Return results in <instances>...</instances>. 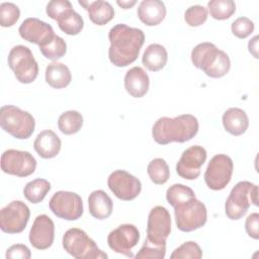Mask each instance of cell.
<instances>
[{
	"label": "cell",
	"mask_w": 259,
	"mask_h": 259,
	"mask_svg": "<svg viewBox=\"0 0 259 259\" xmlns=\"http://www.w3.org/2000/svg\"><path fill=\"white\" fill-rule=\"evenodd\" d=\"M248 49L250 54L253 55L255 59H258V35H255L252 39L249 40Z\"/></svg>",
	"instance_id": "obj_43"
},
{
	"label": "cell",
	"mask_w": 259,
	"mask_h": 259,
	"mask_svg": "<svg viewBox=\"0 0 259 259\" xmlns=\"http://www.w3.org/2000/svg\"><path fill=\"white\" fill-rule=\"evenodd\" d=\"M7 62L20 83L29 84L36 79L38 65L29 48L22 45L13 47L9 52Z\"/></svg>",
	"instance_id": "obj_5"
},
{
	"label": "cell",
	"mask_w": 259,
	"mask_h": 259,
	"mask_svg": "<svg viewBox=\"0 0 259 259\" xmlns=\"http://www.w3.org/2000/svg\"><path fill=\"white\" fill-rule=\"evenodd\" d=\"M168 61V54L166 49L159 44H152L145 50L142 63L143 65L152 72L162 70Z\"/></svg>",
	"instance_id": "obj_26"
},
{
	"label": "cell",
	"mask_w": 259,
	"mask_h": 259,
	"mask_svg": "<svg viewBox=\"0 0 259 259\" xmlns=\"http://www.w3.org/2000/svg\"><path fill=\"white\" fill-rule=\"evenodd\" d=\"M140 241V232L138 228L132 224H123L112 230L107 237L109 248L115 253L126 257H135L132 249L137 246Z\"/></svg>",
	"instance_id": "obj_13"
},
{
	"label": "cell",
	"mask_w": 259,
	"mask_h": 259,
	"mask_svg": "<svg viewBox=\"0 0 259 259\" xmlns=\"http://www.w3.org/2000/svg\"><path fill=\"white\" fill-rule=\"evenodd\" d=\"M110 191L119 199L130 201L135 199L142 190L141 181L124 170H115L107 178Z\"/></svg>",
	"instance_id": "obj_12"
},
{
	"label": "cell",
	"mask_w": 259,
	"mask_h": 259,
	"mask_svg": "<svg viewBox=\"0 0 259 259\" xmlns=\"http://www.w3.org/2000/svg\"><path fill=\"white\" fill-rule=\"evenodd\" d=\"M233 34L238 38L248 37L254 30V22L248 17H239L231 25Z\"/></svg>",
	"instance_id": "obj_40"
},
{
	"label": "cell",
	"mask_w": 259,
	"mask_h": 259,
	"mask_svg": "<svg viewBox=\"0 0 259 259\" xmlns=\"http://www.w3.org/2000/svg\"><path fill=\"white\" fill-rule=\"evenodd\" d=\"M139 19L148 26L161 23L166 16V6L160 0H143L138 7Z\"/></svg>",
	"instance_id": "obj_20"
},
{
	"label": "cell",
	"mask_w": 259,
	"mask_h": 259,
	"mask_svg": "<svg viewBox=\"0 0 259 259\" xmlns=\"http://www.w3.org/2000/svg\"><path fill=\"white\" fill-rule=\"evenodd\" d=\"M29 243L37 250H46L50 248L55 239V225L52 219L47 214H39L29 231Z\"/></svg>",
	"instance_id": "obj_17"
},
{
	"label": "cell",
	"mask_w": 259,
	"mask_h": 259,
	"mask_svg": "<svg viewBox=\"0 0 259 259\" xmlns=\"http://www.w3.org/2000/svg\"><path fill=\"white\" fill-rule=\"evenodd\" d=\"M194 197H195L194 191L190 187L180 183L171 185L166 191V199L168 203L173 207L185 201H188Z\"/></svg>",
	"instance_id": "obj_30"
},
{
	"label": "cell",
	"mask_w": 259,
	"mask_h": 259,
	"mask_svg": "<svg viewBox=\"0 0 259 259\" xmlns=\"http://www.w3.org/2000/svg\"><path fill=\"white\" fill-rule=\"evenodd\" d=\"M116 3H117L118 6H120L123 9H130L134 5L137 4V1L136 0H133V1H116Z\"/></svg>",
	"instance_id": "obj_44"
},
{
	"label": "cell",
	"mask_w": 259,
	"mask_h": 259,
	"mask_svg": "<svg viewBox=\"0 0 259 259\" xmlns=\"http://www.w3.org/2000/svg\"><path fill=\"white\" fill-rule=\"evenodd\" d=\"M36 168V160L27 151L9 149L1 156V169L4 173L18 177L31 175Z\"/></svg>",
	"instance_id": "obj_9"
},
{
	"label": "cell",
	"mask_w": 259,
	"mask_h": 259,
	"mask_svg": "<svg viewBox=\"0 0 259 259\" xmlns=\"http://www.w3.org/2000/svg\"><path fill=\"white\" fill-rule=\"evenodd\" d=\"M20 17V10L17 5L11 2L0 4V24L3 27L14 25Z\"/></svg>",
	"instance_id": "obj_35"
},
{
	"label": "cell",
	"mask_w": 259,
	"mask_h": 259,
	"mask_svg": "<svg viewBox=\"0 0 259 259\" xmlns=\"http://www.w3.org/2000/svg\"><path fill=\"white\" fill-rule=\"evenodd\" d=\"M225 130L233 136L243 135L249 126V118L247 113L238 107L228 108L222 117Z\"/></svg>",
	"instance_id": "obj_23"
},
{
	"label": "cell",
	"mask_w": 259,
	"mask_h": 259,
	"mask_svg": "<svg viewBox=\"0 0 259 259\" xmlns=\"http://www.w3.org/2000/svg\"><path fill=\"white\" fill-rule=\"evenodd\" d=\"M30 210L21 200H13L0 211V229L7 234L21 233L29 220Z\"/></svg>",
	"instance_id": "obj_11"
},
{
	"label": "cell",
	"mask_w": 259,
	"mask_h": 259,
	"mask_svg": "<svg viewBox=\"0 0 259 259\" xmlns=\"http://www.w3.org/2000/svg\"><path fill=\"white\" fill-rule=\"evenodd\" d=\"M51 190V183L42 178H36L26 183L23 189L25 198L31 203H39Z\"/></svg>",
	"instance_id": "obj_27"
},
{
	"label": "cell",
	"mask_w": 259,
	"mask_h": 259,
	"mask_svg": "<svg viewBox=\"0 0 259 259\" xmlns=\"http://www.w3.org/2000/svg\"><path fill=\"white\" fill-rule=\"evenodd\" d=\"M73 10L72 4L68 0H53L47 4V14L52 19L59 21L70 11Z\"/></svg>",
	"instance_id": "obj_38"
},
{
	"label": "cell",
	"mask_w": 259,
	"mask_h": 259,
	"mask_svg": "<svg viewBox=\"0 0 259 259\" xmlns=\"http://www.w3.org/2000/svg\"><path fill=\"white\" fill-rule=\"evenodd\" d=\"M254 185L249 181H240L232 188L225 204V212L230 220H240L247 213L252 203L251 192Z\"/></svg>",
	"instance_id": "obj_10"
},
{
	"label": "cell",
	"mask_w": 259,
	"mask_h": 259,
	"mask_svg": "<svg viewBox=\"0 0 259 259\" xmlns=\"http://www.w3.org/2000/svg\"><path fill=\"white\" fill-rule=\"evenodd\" d=\"M206 19L207 9L201 5H192L188 7L184 13V20L191 27L202 25Z\"/></svg>",
	"instance_id": "obj_37"
},
{
	"label": "cell",
	"mask_w": 259,
	"mask_h": 259,
	"mask_svg": "<svg viewBox=\"0 0 259 259\" xmlns=\"http://www.w3.org/2000/svg\"><path fill=\"white\" fill-rule=\"evenodd\" d=\"M202 257V250L199 245L193 241L183 243L181 246L176 248L171 254V259H200Z\"/></svg>",
	"instance_id": "obj_34"
},
{
	"label": "cell",
	"mask_w": 259,
	"mask_h": 259,
	"mask_svg": "<svg viewBox=\"0 0 259 259\" xmlns=\"http://www.w3.org/2000/svg\"><path fill=\"white\" fill-rule=\"evenodd\" d=\"M150 79L146 71L141 67H133L124 76V88L126 92L135 97L141 98L145 96L149 90Z\"/></svg>",
	"instance_id": "obj_18"
},
{
	"label": "cell",
	"mask_w": 259,
	"mask_h": 259,
	"mask_svg": "<svg viewBox=\"0 0 259 259\" xmlns=\"http://www.w3.org/2000/svg\"><path fill=\"white\" fill-rule=\"evenodd\" d=\"M175 223L182 232H192L203 227L207 220V211L203 202L196 197L174 207Z\"/></svg>",
	"instance_id": "obj_6"
},
{
	"label": "cell",
	"mask_w": 259,
	"mask_h": 259,
	"mask_svg": "<svg viewBox=\"0 0 259 259\" xmlns=\"http://www.w3.org/2000/svg\"><path fill=\"white\" fill-rule=\"evenodd\" d=\"M87 12L90 20L96 25H104L114 17V9L107 1H79Z\"/></svg>",
	"instance_id": "obj_22"
},
{
	"label": "cell",
	"mask_w": 259,
	"mask_h": 259,
	"mask_svg": "<svg viewBox=\"0 0 259 259\" xmlns=\"http://www.w3.org/2000/svg\"><path fill=\"white\" fill-rule=\"evenodd\" d=\"M147 172L151 181L157 185L165 184L170 177L169 166L162 158L153 159L148 165Z\"/></svg>",
	"instance_id": "obj_29"
},
{
	"label": "cell",
	"mask_w": 259,
	"mask_h": 259,
	"mask_svg": "<svg viewBox=\"0 0 259 259\" xmlns=\"http://www.w3.org/2000/svg\"><path fill=\"white\" fill-rule=\"evenodd\" d=\"M0 126L15 139H28L34 132V117L15 105H3L0 109Z\"/></svg>",
	"instance_id": "obj_3"
},
{
	"label": "cell",
	"mask_w": 259,
	"mask_h": 259,
	"mask_svg": "<svg viewBox=\"0 0 259 259\" xmlns=\"http://www.w3.org/2000/svg\"><path fill=\"white\" fill-rule=\"evenodd\" d=\"M39 51L47 59L57 61L66 55L67 45L61 36L55 34V36L51 40L39 47Z\"/></svg>",
	"instance_id": "obj_32"
},
{
	"label": "cell",
	"mask_w": 259,
	"mask_h": 259,
	"mask_svg": "<svg viewBox=\"0 0 259 259\" xmlns=\"http://www.w3.org/2000/svg\"><path fill=\"white\" fill-rule=\"evenodd\" d=\"M47 83L56 89L67 87L72 81L70 69L63 63L53 62L48 65L45 73Z\"/></svg>",
	"instance_id": "obj_25"
},
{
	"label": "cell",
	"mask_w": 259,
	"mask_h": 259,
	"mask_svg": "<svg viewBox=\"0 0 259 259\" xmlns=\"http://www.w3.org/2000/svg\"><path fill=\"white\" fill-rule=\"evenodd\" d=\"M198 126V120L192 114H181L176 117L163 116L154 123L152 136L159 145L173 142L185 143L196 136Z\"/></svg>",
	"instance_id": "obj_2"
},
{
	"label": "cell",
	"mask_w": 259,
	"mask_h": 259,
	"mask_svg": "<svg viewBox=\"0 0 259 259\" xmlns=\"http://www.w3.org/2000/svg\"><path fill=\"white\" fill-rule=\"evenodd\" d=\"M206 151L201 146H191L183 151L176 164L177 174L187 180H194L200 175V168L206 161Z\"/></svg>",
	"instance_id": "obj_15"
},
{
	"label": "cell",
	"mask_w": 259,
	"mask_h": 259,
	"mask_svg": "<svg viewBox=\"0 0 259 259\" xmlns=\"http://www.w3.org/2000/svg\"><path fill=\"white\" fill-rule=\"evenodd\" d=\"M62 243L64 250L76 259H102L108 257L83 230L78 228L66 231Z\"/></svg>",
	"instance_id": "obj_4"
},
{
	"label": "cell",
	"mask_w": 259,
	"mask_h": 259,
	"mask_svg": "<svg viewBox=\"0 0 259 259\" xmlns=\"http://www.w3.org/2000/svg\"><path fill=\"white\" fill-rule=\"evenodd\" d=\"M52 212L63 220L76 221L83 214V201L79 194L60 190L54 193L49 202Z\"/></svg>",
	"instance_id": "obj_7"
},
{
	"label": "cell",
	"mask_w": 259,
	"mask_h": 259,
	"mask_svg": "<svg viewBox=\"0 0 259 259\" xmlns=\"http://www.w3.org/2000/svg\"><path fill=\"white\" fill-rule=\"evenodd\" d=\"M6 258L8 259H29L31 257V252L29 248L23 244H16L9 247L6 251Z\"/></svg>",
	"instance_id": "obj_41"
},
{
	"label": "cell",
	"mask_w": 259,
	"mask_h": 259,
	"mask_svg": "<svg viewBox=\"0 0 259 259\" xmlns=\"http://www.w3.org/2000/svg\"><path fill=\"white\" fill-rule=\"evenodd\" d=\"M18 32L24 40L38 45V47L44 46L55 36L52 25L34 17L23 20L18 28Z\"/></svg>",
	"instance_id": "obj_16"
},
{
	"label": "cell",
	"mask_w": 259,
	"mask_h": 259,
	"mask_svg": "<svg viewBox=\"0 0 259 259\" xmlns=\"http://www.w3.org/2000/svg\"><path fill=\"white\" fill-rule=\"evenodd\" d=\"M58 22L60 29L68 35H77L84 27V20L74 9Z\"/></svg>",
	"instance_id": "obj_33"
},
{
	"label": "cell",
	"mask_w": 259,
	"mask_h": 259,
	"mask_svg": "<svg viewBox=\"0 0 259 259\" xmlns=\"http://www.w3.org/2000/svg\"><path fill=\"white\" fill-rule=\"evenodd\" d=\"M61 147L62 142L60 138L52 130H45L40 132L33 142L35 152L44 159L55 158L60 153Z\"/></svg>",
	"instance_id": "obj_19"
},
{
	"label": "cell",
	"mask_w": 259,
	"mask_h": 259,
	"mask_svg": "<svg viewBox=\"0 0 259 259\" xmlns=\"http://www.w3.org/2000/svg\"><path fill=\"white\" fill-rule=\"evenodd\" d=\"M88 207L90 214L97 220H105L110 217L113 203L109 195L101 190H94L88 197Z\"/></svg>",
	"instance_id": "obj_24"
},
{
	"label": "cell",
	"mask_w": 259,
	"mask_h": 259,
	"mask_svg": "<svg viewBox=\"0 0 259 259\" xmlns=\"http://www.w3.org/2000/svg\"><path fill=\"white\" fill-rule=\"evenodd\" d=\"M231 68V61L229 56L224 52L220 51V54L214 61L213 65L210 67V69L205 73L210 78H222L228 74Z\"/></svg>",
	"instance_id": "obj_39"
},
{
	"label": "cell",
	"mask_w": 259,
	"mask_h": 259,
	"mask_svg": "<svg viewBox=\"0 0 259 259\" xmlns=\"http://www.w3.org/2000/svg\"><path fill=\"white\" fill-rule=\"evenodd\" d=\"M83 125V116L79 111L68 110L63 112L58 119V127L64 135L78 133Z\"/></svg>",
	"instance_id": "obj_28"
},
{
	"label": "cell",
	"mask_w": 259,
	"mask_h": 259,
	"mask_svg": "<svg viewBox=\"0 0 259 259\" xmlns=\"http://www.w3.org/2000/svg\"><path fill=\"white\" fill-rule=\"evenodd\" d=\"M171 233V217L168 209L157 205L150 210L147 223V240L154 244H166Z\"/></svg>",
	"instance_id": "obj_14"
},
{
	"label": "cell",
	"mask_w": 259,
	"mask_h": 259,
	"mask_svg": "<svg viewBox=\"0 0 259 259\" xmlns=\"http://www.w3.org/2000/svg\"><path fill=\"white\" fill-rule=\"evenodd\" d=\"M245 230L249 237L255 240L259 239V214L257 212L248 215L245 223Z\"/></svg>",
	"instance_id": "obj_42"
},
{
	"label": "cell",
	"mask_w": 259,
	"mask_h": 259,
	"mask_svg": "<svg viewBox=\"0 0 259 259\" xmlns=\"http://www.w3.org/2000/svg\"><path fill=\"white\" fill-rule=\"evenodd\" d=\"M234 164L232 159L225 154L213 156L204 172V181L212 190L224 189L231 181Z\"/></svg>",
	"instance_id": "obj_8"
},
{
	"label": "cell",
	"mask_w": 259,
	"mask_h": 259,
	"mask_svg": "<svg viewBox=\"0 0 259 259\" xmlns=\"http://www.w3.org/2000/svg\"><path fill=\"white\" fill-rule=\"evenodd\" d=\"M220 51L218 47L211 42H201L195 46L191 52V62L197 69L206 73L217 60Z\"/></svg>",
	"instance_id": "obj_21"
},
{
	"label": "cell",
	"mask_w": 259,
	"mask_h": 259,
	"mask_svg": "<svg viewBox=\"0 0 259 259\" xmlns=\"http://www.w3.org/2000/svg\"><path fill=\"white\" fill-rule=\"evenodd\" d=\"M210 16L217 20L230 18L236 11V4L233 0H211L207 3Z\"/></svg>",
	"instance_id": "obj_31"
},
{
	"label": "cell",
	"mask_w": 259,
	"mask_h": 259,
	"mask_svg": "<svg viewBox=\"0 0 259 259\" xmlns=\"http://www.w3.org/2000/svg\"><path fill=\"white\" fill-rule=\"evenodd\" d=\"M166 255V244H154L147 239L135 256L137 259H163Z\"/></svg>",
	"instance_id": "obj_36"
},
{
	"label": "cell",
	"mask_w": 259,
	"mask_h": 259,
	"mask_svg": "<svg viewBox=\"0 0 259 259\" xmlns=\"http://www.w3.org/2000/svg\"><path fill=\"white\" fill-rule=\"evenodd\" d=\"M108 39L109 61L116 67H126L138 59L145 42V34L140 28L118 23L110 28Z\"/></svg>",
	"instance_id": "obj_1"
}]
</instances>
